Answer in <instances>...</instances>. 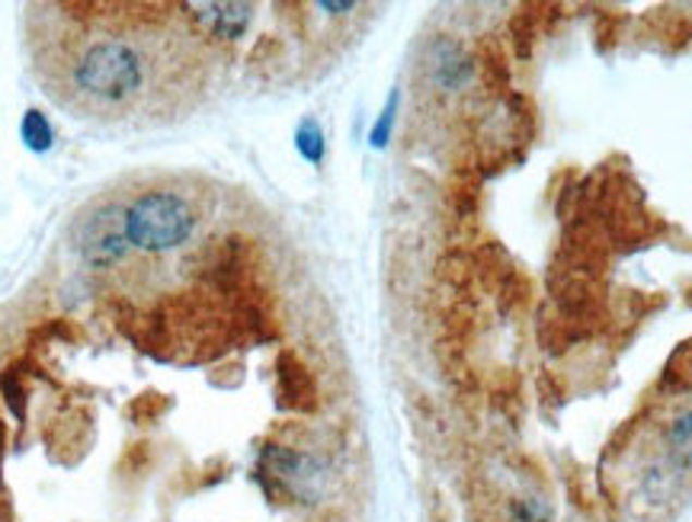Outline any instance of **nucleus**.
<instances>
[{"instance_id": "obj_1", "label": "nucleus", "mask_w": 692, "mask_h": 522, "mask_svg": "<svg viewBox=\"0 0 692 522\" xmlns=\"http://www.w3.org/2000/svg\"><path fill=\"white\" fill-rule=\"evenodd\" d=\"M39 74L54 104L104 125H155L177 116L199 81L196 33L173 7H43Z\"/></svg>"}, {"instance_id": "obj_2", "label": "nucleus", "mask_w": 692, "mask_h": 522, "mask_svg": "<svg viewBox=\"0 0 692 522\" xmlns=\"http://www.w3.org/2000/svg\"><path fill=\"white\" fill-rule=\"evenodd\" d=\"M119 215L132 251L148 257L183 247L199 224L196 206L170 186H151L135 193L129 203H119Z\"/></svg>"}, {"instance_id": "obj_3", "label": "nucleus", "mask_w": 692, "mask_h": 522, "mask_svg": "<svg viewBox=\"0 0 692 522\" xmlns=\"http://www.w3.org/2000/svg\"><path fill=\"white\" fill-rule=\"evenodd\" d=\"M264 471L269 481H276L289 497L315 503L324 490V469L312 456L292 452V449H279L272 446L264 452Z\"/></svg>"}, {"instance_id": "obj_4", "label": "nucleus", "mask_w": 692, "mask_h": 522, "mask_svg": "<svg viewBox=\"0 0 692 522\" xmlns=\"http://www.w3.org/2000/svg\"><path fill=\"white\" fill-rule=\"evenodd\" d=\"M424 71L426 81H429L436 90L456 94V90H462V87L472 81V58H469V52H465L456 39L439 36V39H433L429 49H426Z\"/></svg>"}, {"instance_id": "obj_5", "label": "nucleus", "mask_w": 692, "mask_h": 522, "mask_svg": "<svg viewBox=\"0 0 692 522\" xmlns=\"http://www.w3.org/2000/svg\"><path fill=\"white\" fill-rule=\"evenodd\" d=\"M190 20L213 39H241L254 20L251 3H186Z\"/></svg>"}, {"instance_id": "obj_6", "label": "nucleus", "mask_w": 692, "mask_h": 522, "mask_svg": "<svg viewBox=\"0 0 692 522\" xmlns=\"http://www.w3.org/2000/svg\"><path fill=\"white\" fill-rule=\"evenodd\" d=\"M667 446H670V456H673L680 465L692 469V411H687V414H680V417L673 420V426H670V433H667Z\"/></svg>"}, {"instance_id": "obj_7", "label": "nucleus", "mask_w": 692, "mask_h": 522, "mask_svg": "<svg viewBox=\"0 0 692 522\" xmlns=\"http://www.w3.org/2000/svg\"><path fill=\"white\" fill-rule=\"evenodd\" d=\"M20 135H23L26 148H33V151H49V148H52V125H49V119H46L43 112H36V109H29V112L23 116Z\"/></svg>"}, {"instance_id": "obj_8", "label": "nucleus", "mask_w": 692, "mask_h": 522, "mask_svg": "<svg viewBox=\"0 0 692 522\" xmlns=\"http://www.w3.org/2000/svg\"><path fill=\"white\" fill-rule=\"evenodd\" d=\"M295 145H299V155L312 163H320L324 160V132L315 119H305L295 132Z\"/></svg>"}, {"instance_id": "obj_9", "label": "nucleus", "mask_w": 692, "mask_h": 522, "mask_svg": "<svg viewBox=\"0 0 692 522\" xmlns=\"http://www.w3.org/2000/svg\"><path fill=\"white\" fill-rule=\"evenodd\" d=\"M394 112H398V94H391V100L385 106V112L378 116L373 129V148H385L388 145V135H391V125H394Z\"/></svg>"}, {"instance_id": "obj_10", "label": "nucleus", "mask_w": 692, "mask_h": 522, "mask_svg": "<svg viewBox=\"0 0 692 522\" xmlns=\"http://www.w3.org/2000/svg\"><path fill=\"white\" fill-rule=\"evenodd\" d=\"M513 520L517 522H548L545 520V513H542V507H538L535 500H520V503L513 507Z\"/></svg>"}, {"instance_id": "obj_11", "label": "nucleus", "mask_w": 692, "mask_h": 522, "mask_svg": "<svg viewBox=\"0 0 692 522\" xmlns=\"http://www.w3.org/2000/svg\"><path fill=\"white\" fill-rule=\"evenodd\" d=\"M353 7H356V3H327V0L320 3V10H330V13H347V10H353Z\"/></svg>"}]
</instances>
